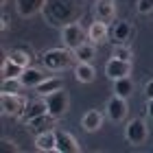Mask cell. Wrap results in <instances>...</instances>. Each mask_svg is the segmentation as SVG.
I'll list each match as a JSON object with an SVG mask.
<instances>
[{"label":"cell","instance_id":"5b68a950","mask_svg":"<svg viewBox=\"0 0 153 153\" xmlns=\"http://www.w3.org/2000/svg\"><path fill=\"white\" fill-rule=\"evenodd\" d=\"M26 101L22 94H4L0 96V107H2V114L4 116H11V118H20L24 114V109H26Z\"/></svg>","mask_w":153,"mask_h":153},{"label":"cell","instance_id":"484cf974","mask_svg":"<svg viewBox=\"0 0 153 153\" xmlns=\"http://www.w3.org/2000/svg\"><path fill=\"white\" fill-rule=\"evenodd\" d=\"M136 11L140 13V16L153 13V0H136Z\"/></svg>","mask_w":153,"mask_h":153},{"label":"cell","instance_id":"9c48e42d","mask_svg":"<svg viewBox=\"0 0 153 153\" xmlns=\"http://www.w3.org/2000/svg\"><path fill=\"white\" fill-rule=\"evenodd\" d=\"M92 11H94V20H103V22H114L116 20V2L114 0H96Z\"/></svg>","mask_w":153,"mask_h":153},{"label":"cell","instance_id":"30bf717a","mask_svg":"<svg viewBox=\"0 0 153 153\" xmlns=\"http://www.w3.org/2000/svg\"><path fill=\"white\" fill-rule=\"evenodd\" d=\"M48 0H16V9L22 18H33L46 9Z\"/></svg>","mask_w":153,"mask_h":153},{"label":"cell","instance_id":"4fadbf2b","mask_svg":"<svg viewBox=\"0 0 153 153\" xmlns=\"http://www.w3.org/2000/svg\"><path fill=\"white\" fill-rule=\"evenodd\" d=\"M42 114H48V107H46V101H44V96L42 99H35V101H29L26 103V109H24V114L20 116V120H22L24 125L33 120V118H37Z\"/></svg>","mask_w":153,"mask_h":153},{"label":"cell","instance_id":"4316f807","mask_svg":"<svg viewBox=\"0 0 153 153\" xmlns=\"http://www.w3.org/2000/svg\"><path fill=\"white\" fill-rule=\"evenodd\" d=\"M0 144H2V151H18V147H16V142H13V140H7V138H2V140H0Z\"/></svg>","mask_w":153,"mask_h":153},{"label":"cell","instance_id":"83f0119b","mask_svg":"<svg viewBox=\"0 0 153 153\" xmlns=\"http://www.w3.org/2000/svg\"><path fill=\"white\" fill-rule=\"evenodd\" d=\"M144 94H147V99H153V79L144 83Z\"/></svg>","mask_w":153,"mask_h":153},{"label":"cell","instance_id":"52a82bcc","mask_svg":"<svg viewBox=\"0 0 153 153\" xmlns=\"http://www.w3.org/2000/svg\"><path fill=\"white\" fill-rule=\"evenodd\" d=\"M109 37L114 44H127L134 37V24L127 20H118V22L114 20V24L109 26Z\"/></svg>","mask_w":153,"mask_h":153},{"label":"cell","instance_id":"ac0fdd59","mask_svg":"<svg viewBox=\"0 0 153 153\" xmlns=\"http://www.w3.org/2000/svg\"><path fill=\"white\" fill-rule=\"evenodd\" d=\"M35 149L37 151H55L57 149V134H55V129H48L44 134L35 136Z\"/></svg>","mask_w":153,"mask_h":153},{"label":"cell","instance_id":"f1b7e54d","mask_svg":"<svg viewBox=\"0 0 153 153\" xmlns=\"http://www.w3.org/2000/svg\"><path fill=\"white\" fill-rule=\"evenodd\" d=\"M11 26V20H9V16H7V13H2V24H0V29L2 31H7Z\"/></svg>","mask_w":153,"mask_h":153},{"label":"cell","instance_id":"603a6c76","mask_svg":"<svg viewBox=\"0 0 153 153\" xmlns=\"http://www.w3.org/2000/svg\"><path fill=\"white\" fill-rule=\"evenodd\" d=\"M7 57H9L11 61H16V64H20L22 68H29L31 66V53L24 51V48H11Z\"/></svg>","mask_w":153,"mask_h":153},{"label":"cell","instance_id":"5bb4252c","mask_svg":"<svg viewBox=\"0 0 153 153\" xmlns=\"http://www.w3.org/2000/svg\"><path fill=\"white\" fill-rule=\"evenodd\" d=\"M44 79H46L44 70H42V68H33V66L24 68V72L20 74V81H22V85H24V88H31V90H35Z\"/></svg>","mask_w":153,"mask_h":153},{"label":"cell","instance_id":"e0dca14e","mask_svg":"<svg viewBox=\"0 0 153 153\" xmlns=\"http://www.w3.org/2000/svg\"><path fill=\"white\" fill-rule=\"evenodd\" d=\"M112 92L116 96H123V99H131V94H134V79L129 76H120V79H114L112 83Z\"/></svg>","mask_w":153,"mask_h":153},{"label":"cell","instance_id":"ffe728a7","mask_svg":"<svg viewBox=\"0 0 153 153\" xmlns=\"http://www.w3.org/2000/svg\"><path fill=\"white\" fill-rule=\"evenodd\" d=\"M72 53H74V59L76 61H88V64H92L94 57H96V48H94L92 42H83V44L79 48H74Z\"/></svg>","mask_w":153,"mask_h":153},{"label":"cell","instance_id":"7402d4cb","mask_svg":"<svg viewBox=\"0 0 153 153\" xmlns=\"http://www.w3.org/2000/svg\"><path fill=\"white\" fill-rule=\"evenodd\" d=\"M59 88H64V81H61L59 76H46V79L35 88V92L39 96H44V94H51V92H55V90H59Z\"/></svg>","mask_w":153,"mask_h":153},{"label":"cell","instance_id":"7a4b0ae2","mask_svg":"<svg viewBox=\"0 0 153 153\" xmlns=\"http://www.w3.org/2000/svg\"><path fill=\"white\" fill-rule=\"evenodd\" d=\"M59 35H61V42H64V46H66V48H70V51L79 48L83 42H88V31H83L81 22H76V20H72V22H66L64 26H61Z\"/></svg>","mask_w":153,"mask_h":153},{"label":"cell","instance_id":"277c9868","mask_svg":"<svg viewBox=\"0 0 153 153\" xmlns=\"http://www.w3.org/2000/svg\"><path fill=\"white\" fill-rule=\"evenodd\" d=\"M125 140H127L131 147H140L149 140V127L142 118H131V120L125 125Z\"/></svg>","mask_w":153,"mask_h":153},{"label":"cell","instance_id":"f546056e","mask_svg":"<svg viewBox=\"0 0 153 153\" xmlns=\"http://www.w3.org/2000/svg\"><path fill=\"white\" fill-rule=\"evenodd\" d=\"M147 114H149V118L153 120V99H147Z\"/></svg>","mask_w":153,"mask_h":153},{"label":"cell","instance_id":"ba28073f","mask_svg":"<svg viewBox=\"0 0 153 153\" xmlns=\"http://www.w3.org/2000/svg\"><path fill=\"white\" fill-rule=\"evenodd\" d=\"M55 134H57V149L55 151H59V153H81V144L70 131L55 129Z\"/></svg>","mask_w":153,"mask_h":153},{"label":"cell","instance_id":"2e32d148","mask_svg":"<svg viewBox=\"0 0 153 153\" xmlns=\"http://www.w3.org/2000/svg\"><path fill=\"white\" fill-rule=\"evenodd\" d=\"M81 127L88 131V134H94V131H99L103 127V114L99 109H88L85 114L81 118Z\"/></svg>","mask_w":153,"mask_h":153},{"label":"cell","instance_id":"8992f818","mask_svg":"<svg viewBox=\"0 0 153 153\" xmlns=\"http://www.w3.org/2000/svg\"><path fill=\"white\" fill-rule=\"evenodd\" d=\"M127 99H123V96H112V99H107L105 103V116L109 118L112 123H123L125 118H127Z\"/></svg>","mask_w":153,"mask_h":153},{"label":"cell","instance_id":"9a60e30c","mask_svg":"<svg viewBox=\"0 0 153 153\" xmlns=\"http://www.w3.org/2000/svg\"><path fill=\"white\" fill-rule=\"evenodd\" d=\"M55 120H57V118H53L51 114H42L37 118H33V120H29V123H26V127H29L31 134L39 136V134H44V131L53 129L55 127Z\"/></svg>","mask_w":153,"mask_h":153},{"label":"cell","instance_id":"6da1fadb","mask_svg":"<svg viewBox=\"0 0 153 153\" xmlns=\"http://www.w3.org/2000/svg\"><path fill=\"white\" fill-rule=\"evenodd\" d=\"M72 59H74V53L70 48H51L42 55V64L51 72H61L66 68H70Z\"/></svg>","mask_w":153,"mask_h":153},{"label":"cell","instance_id":"7c38bea8","mask_svg":"<svg viewBox=\"0 0 153 153\" xmlns=\"http://www.w3.org/2000/svg\"><path fill=\"white\" fill-rule=\"evenodd\" d=\"M107 37H109L107 22H103V20H94V22L90 24V29H88V42H92V44H103Z\"/></svg>","mask_w":153,"mask_h":153},{"label":"cell","instance_id":"44dd1931","mask_svg":"<svg viewBox=\"0 0 153 153\" xmlns=\"http://www.w3.org/2000/svg\"><path fill=\"white\" fill-rule=\"evenodd\" d=\"M24 72V68L16 64V61H11L9 57H4L2 66H0V74H2V79H20V74Z\"/></svg>","mask_w":153,"mask_h":153},{"label":"cell","instance_id":"8fae6325","mask_svg":"<svg viewBox=\"0 0 153 153\" xmlns=\"http://www.w3.org/2000/svg\"><path fill=\"white\" fill-rule=\"evenodd\" d=\"M105 74L109 79H120V76H129L131 74V61H123V59H116L112 57L105 64Z\"/></svg>","mask_w":153,"mask_h":153},{"label":"cell","instance_id":"3957f363","mask_svg":"<svg viewBox=\"0 0 153 153\" xmlns=\"http://www.w3.org/2000/svg\"><path fill=\"white\" fill-rule=\"evenodd\" d=\"M44 101H46V107H48V114H51L53 118H59L66 116L68 107H70V96H68V92L64 88L55 90V92L51 94H44Z\"/></svg>","mask_w":153,"mask_h":153},{"label":"cell","instance_id":"d4e9b609","mask_svg":"<svg viewBox=\"0 0 153 153\" xmlns=\"http://www.w3.org/2000/svg\"><path fill=\"white\" fill-rule=\"evenodd\" d=\"M24 85H22L20 79H2V85H0V90H2L4 94H18Z\"/></svg>","mask_w":153,"mask_h":153},{"label":"cell","instance_id":"cb8c5ba5","mask_svg":"<svg viewBox=\"0 0 153 153\" xmlns=\"http://www.w3.org/2000/svg\"><path fill=\"white\" fill-rule=\"evenodd\" d=\"M112 57L116 59H123V61H134V53L127 44H114L112 48Z\"/></svg>","mask_w":153,"mask_h":153},{"label":"cell","instance_id":"d6986e66","mask_svg":"<svg viewBox=\"0 0 153 153\" xmlns=\"http://www.w3.org/2000/svg\"><path fill=\"white\" fill-rule=\"evenodd\" d=\"M74 79L79 83H92L96 79L94 66L88 64V61H76V66H74Z\"/></svg>","mask_w":153,"mask_h":153}]
</instances>
